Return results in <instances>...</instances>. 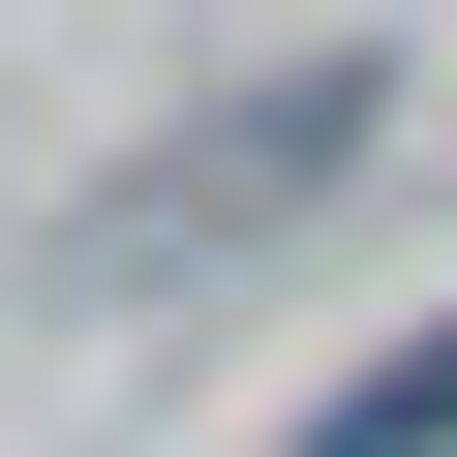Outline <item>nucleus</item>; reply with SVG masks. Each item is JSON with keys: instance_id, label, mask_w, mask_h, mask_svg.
<instances>
[{"instance_id": "1", "label": "nucleus", "mask_w": 457, "mask_h": 457, "mask_svg": "<svg viewBox=\"0 0 457 457\" xmlns=\"http://www.w3.org/2000/svg\"><path fill=\"white\" fill-rule=\"evenodd\" d=\"M366 122H396V62H275V92H213L183 153L92 183V275H213V245H275L305 183H366Z\"/></svg>"}, {"instance_id": "2", "label": "nucleus", "mask_w": 457, "mask_h": 457, "mask_svg": "<svg viewBox=\"0 0 457 457\" xmlns=\"http://www.w3.org/2000/svg\"><path fill=\"white\" fill-rule=\"evenodd\" d=\"M305 457H457V336H396V366H336V396H305Z\"/></svg>"}]
</instances>
